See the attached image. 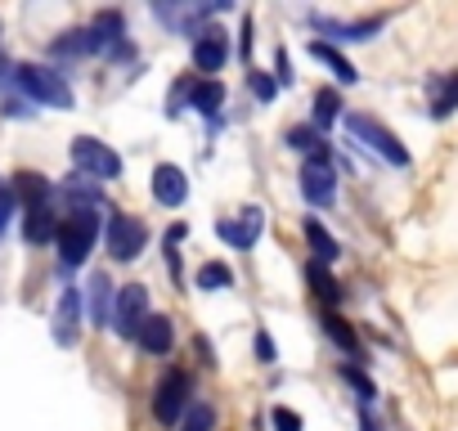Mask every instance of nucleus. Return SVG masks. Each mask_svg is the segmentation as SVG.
I'll use <instances>...</instances> for the list:
<instances>
[{
  "mask_svg": "<svg viewBox=\"0 0 458 431\" xmlns=\"http://www.w3.org/2000/svg\"><path fill=\"white\" fill-rule=\"evenodd\" d=\"M458 113V72H449L445 81H431V117H449Z\"/></svg>",
  "mask_w": 458,
  "mask_h": 431,
  "instance_id": "nucleus-18",
  "label": "nucleus"
},
{
  "mask_svg": "<svg viewBox=\"0 0 458 431\" xmlns=\"http://www.w3.org/2000/svg\"><path fill=\"white\" fill-rule=\"evenodd\" d=\"M324 37H333V41H369L373 32H382V19H360V23H337V19H310Z\"/></svg>",
  "mask_w": 458,
  "mask_h": 431,
  "instance_id": "nucleus-14",
  "label": "nucleus"
},
{
  "mask_svg": "<svg viewBox=\"0 0 458 431\" xmlns=\"http://www.w3.org/2000/svg\"><path fill=\"white\" fill-rule=\"evenodd\" d=\"M108 315H113V283H108V275H95L90 279V319L104 328Z\"/></svg>",
  "mask_w": 458,
  "mask_h": 431,
  "instance_id": "nucleus-19",
  "label": "nucleus"
},
{
  "mask_svg": "<svg viewBox=\"0 0 458 431\" xmlns=\"http://www.w3.org/2000/svg\"><path fill=\"white\" fill-rule=\"evenodd\" d=\"M184 409H189V373L171 368V373H162V382L153 391V418L162 427H175L184 418Z\"/></svg>",
  "mask_w": 458,
  "mask_h": 431,
  "instance_id": "nucleus-4",
  "label": "nucleus"
},
{
  "mask_svg": "<svg viewBox=\"0 0 458 431\" xmlns=\"http://www.w3.org/2000/svg\"><path fill=\"white\" fill-rule=\"evenodd\" d=\"M211 422H216L211 404H189L184 418H180V431H211Z\"/></svg>",
  "mask_w": 458,
  "mask_h": 431,
  "instance_id": "nucleus-25",
  "label": "nucleus"
},
{
  "mask_svg": "<svg viewBox=\"0 0 458 431\" xmlns=\"http://www.w3.org/2000/svg\"><path fill=\"white\" fill-rule=\"evenodd\" d=\"M140 248H144V225L126 211H113L108 216V252H113V261H135Z\"/></svg>",
  "mask_w": 458,
  "mask_h": 431,
  "instance_id": "nucleus-7",
  "label": "nucleus"
},
{
  "mask_svg": "<svg viewBox=\"0 0 458 431\" xmlns=\"http://www.w3.org/2000/svg\"><path fill=\"white\" fill-rule=\"evenodd\" d=\"M153 198H157L162 207H184V198H189V180H184V171L171 166V162H162V166L153 171Z\"/></svg>",
  "mask_w": 458,
  "mask_h": 431,
  "instance_id": "nucleus-11",
  "label": "nucleus"
},
{
  "mask_svg": "<svg viewBox=\"0 0 458 431\" xmlns=\"http://www.w3.org/2000/svg\"><path fill=\"white\" fill-rule=\"evenodd\" d=\"M99 230H104V221H99L90 207H86V211H72L68 221H59V234H55V243H59V261H64L68 270L86 266V257L95 252Z\"/></svg>",
  "mask_w": 458,
  "mask_h": 431,
  "instance_id": "nucleus-1",
  "label": "nucleus"
},
{
  "mask_svg": "<svg viewBox=\"0 0 458 431\" xmlns=\"http://www.w3.org/2000/svg\"><path fill=\"white\" fill-rule=\"evenodd\" d=\"M346 131H351L360 144H369L382 162H391V166H409V148H404L382 122H373V117H364V113H346Z\"/></svg>",
  "mask_w": 458,
  "mask_h": 431,
  "instance_id": "nucleus-2",
  "label": "nucleus"
},
{
  "mask_svg": "<svg viewBox=\"0 0 458 431\" xmlns=\"http://www.w3.org/2000/svg\"><path fill=\"white\" fill-rule=\"evenodd\" d=\"M72 162H77L86 175H99V180H117V175H122V157H117L108 144L90 139V135H77V139H72Z\"/></svg>",
  "mask_w": 458,
  "mask_h": 431,
  "instance_id": "nucleus-6",
  "label": "nucleus"
},
{
  "mask_svg": "<svg viewBox=\"0 0 458 431\" xmlns=\"http://www.w3.org/2000/svg\"><path fill=\"white\" fill-rule=\"evenodd\" d=\"M337 113H342L337 90H319V95H315V126H319V131H328V126L337 122Z\"/></svg>",
  "mask_w": 458,
  "mask_h": 431,
  "instance_id": "nucleus-24",
  "label": "nucleus"
},
{
  "mask_svg": "<svg viewBox=\"0 0 458 431\" xmlns=\"http://www.w3.org/2000/svg\"><path fill=\"white\" fill-rule=\"evenodd\" d=\"M225 59H229L225 32H220V28L198 32V41H193V68H198V72H220V68H225Z\"/></svg>",
  "mask_w": 458,
  "mask_h": 431,
  "instance_id": "nucleus-10",
  "label": "nucleus"
},
{
  "mask_svg": "<svg viewBox=\"0 0 458 431\" xmlns=\"http://www.w3.org/2000/svg\"><path fill=\"white\" fill-rule=\"evenodd\" d=\"M257 359H261V364H275V342H270V333H257Z\"/></svg>",
  "mask_w": 458,
  "mask_h": 431,
  "instance_id": "nucleus-30",
  "label": "nucleus"
},
{
  "mask_svg": "<svg viewBox=\"0 0 458 431\" xmlns=\"http://www.w3.org/2000/svg\"><path fill=\"white\" fill-rule=\"evenodd\" d=\"M301 198L310 207H333V198H337V171H333L328 153H315L301 166Z\"/></svg>",
  "mask_w": 458,
  "mask_h": 431,
  "instance_id": "nucleus-5",
  "label": "nucleus"
},
{
  "mask_svg": "<svg viewBox=\"0 0 458 431\" xmlns=\"http://www.w3.org/2000/svg\"><path fill=\"white\" fill-rule=\"evenodd\" d=\"M23 234H28V243H50V239L59 234V221H55V211H50V202H37V207H28V221H23Z\"/></svg>",
  "mask_w": 458,
  "mask_h": 431,
  "instance_id": "nucleus-15",
  "label": "nucleus"
},
{
  "mask_svg": "<svg viewBox=\"0 0 458 431\" xmlns=\"http://www.w3.org/2000/svg\"><path fill=\"white\" fill-rule=\"evenodd\" d=\"M364 431H377V427H373V418H364Z\"/></svg>",
  "mask_w": 458,
  "mask_h": 431,
  "instance_id": "nucleus-32",
  "label": "nucleus"
},
{
  "mask_svg": "<svg viewBox=\"0 0 458 431\" xmlns=\"http://www.w3.org/2000/svg\"><path fill=\"white\" fill-rule=\"evenodd\" d=\"M270 422H275V431H301V413H293V409H284V404L270 413Z\"/></svg>",
  "mask_w": 458,
  "mask_h": 431,
  "instance_id": "nucleus-29",
  "label": "nucleus"
},
{
  "mask_svg": "<svg viewBox=\"0 0 458 431\" xmlns=\"http://www.w3.org/2000/svg\"><path fill=\"white\" fill-rule=\"evenodd\" d=\"M135 342H140V351H148V355H166V351L175 346V328H171L166 315H148V319L140 324Z\"/></svg>",
  "mask_w": 458,
  "mask_h": 431,
  "instance_id": "nucleus-13",
  "label": "nucleus"
},
{
  "mask_svg": "<svg viewBox=\"0 0 458 431\" xmlns=\"http://www.w3.org/2000/svg\"><path fill=\"white\" fill-rule=\"evenodd\" d=\"M306 275H310V288H315V297H324L328 306H337V301H342V288L333 283L328 266H315V261H310V270H306Z\"/></svg>",
  "mask_w": 458,
  "mask_h": 431,
  "instance_id": "nucleus-23",
  "label": "nucleus"
},
{
  "mask_svg": "<svg viewBox=\"0 0 458 431\" xmlns=\"http://www.w3.org/2000/svg\"><path fill=\"white\" fill-rule=\"evenodd\" d=\"M144 319H148V288H144V283H126V288L117 292L113 324H117V333H122V337H135Z\"/></svg>",
  "mask_w": 458,
  "mask_h": 431,
  "instance_id": "nucleus-8",
  "label": "nucleus"
},
{
  "mask_svg": "<svg viewBox=\"0 0 458 431\" xmlns=\"http://www.w3.org/2000/svg\"><path fill=\"white\" fill-rule=\"evenodd\" d=\"M234 283V270H229L225 261H207L202 270H198V288L202 292H220V288H229Z\"/></svg>",
  "mask_w": 458,
  "mask_h": 431,
  "instance_id": "nucleus-21",
  "label": "nucleus"
},
{
  "mask_svg": "<svg viewBox=\"0 0 458 431\" xmlns=\"http://www.w3.org/2000/svg\"><path fill=\"white\" fill-rule=\"evenodd\" d=\"M77 333H81V292L68 288V292L59 297V310H55V342H59V346H72Z\"/></svg>",
  "mask_w": 458,
  "mask_h": 431,
  "instance_id": "nucleus-12",
  "label": "nucleus"
},
{
  "mask_svg": "<svg viewBox=\"0 0 458 431\" xmlns=\"http://www.w3.org/2000/svg\"><path fill=\"white\" fill-rule=\"evenodd\" d=\"M324 333H328V337H333V342H337L346 355H355V359H360V337L346 328V319H337V315L328 310V315H324Z\"/></svg>",
  "mask_w": 458,
  "mask_h": 431,
  "instance_id": "nucleus-22",
  "label": "nucleus"
},
{
  "mask_svg": "<svg viewBox=\"0 0 458 431\" xmlns=\"http://www.w3.org/2000/svg\"><path fill=\"white\" fill-rule=\"evenodd\" d=\"M288 144L301 148V153H310V148H319V135H315V126H293V131H288ZM319 153H324V148H319Z\"/></svg>",
  "mask_w": 458,
  "mask_h": 431,
  "instance_id": "nucleus-27",
  "label": "nucleus"
},
{
  "mask_svg": "<svg viewBox=\"0 0 458 431\" xmlns=\"http://www.w3.org/2000/svg\"><path fill=\"white\" fill-rule=\"evenodd\" d=\"M19 90L37 104H50V108H72V90L68 81L55 72V68H19Z\"/></svg>",
  "mask_w": 458,
  "mask_h": 431,
  "instance_id": "nucleus-3",
  "label": "nucleus"
},
{
  "mask_svg": "<svg viewBox=\"0 0 458 431\" xmlns=\"http://www.w3.org/2000/svg\"><path fill=\"white\" fill-rule=\"evenodd\" d=\"M189 99H193V108H198V113H207V117H211V113L225 104V86H220V81H198V86L189 90Z\"/></svg>",
  "mask_w": 458,
  "mask_h": 431,
  "instance_id": "nucleus-20",
  "label": "nucleus"
},
{
  "mask_svg": "<svg viewBox=\"0 0 458 431\" xmlns=\"http://www.w3.org/2000/svg\"><path fill=\"white\" fill-rule=\"evenodd\" d=\"M248 86H252V95H257L261 104L275 99V77H266V72H248Z\"/></svg>",
  "mask_w": 458,
  "mask_h": 431,
  "instance_id": "nucleus-28",
  "label": "nucleus"
},
{
  "mask_svg": "<svg viewBox=\"0 0 458 431\" xmlns=\"http://www.w3.org/2000/svg\"><path fill=\"white\" fill-rule=\"evenodd\" d=\"M310 55H315V59H319V63H324V68H328V72L342 81V86H355V81H360V72H355V68H351V63H346V59H342V55L328 46V41H315V46H310Z\"/></svg>",
  "mask_w": 458,
  "mask_h": 431,
  "instance_id": "nucleus-17",
  "label": "nucleus"
},
{
  "mask_svg": "<svg viewBox=\"0 0 458 431\" xmlns=\"http://www.w3.org/2000/svg\"><path fill=\"white\" fill-rule=\"evenodd\" d=\"M301 230H306V243H310V252H315V266H333V261H337V252H342V248H337V239L315 221V216H310V221H306Z\"/></svg>",
  "mask_w": 458,
  "mask_h": 431,
  "instance_id": "nucleus-16",
  "label": "nucleus"
},
{
  "mask_svg": "<svg viewBox=\"0 0 458 431\" xmlns=\"http://www.w3.org/2000/svg\"><path fill=\"white\" fill-rule=\"evenodd\" d=\"M275 68H279V81L288 86V81H293V63H288V55H284V50L275 55Z\"/></svg>",
  "mask_w": 458,
  "mask_h": 431,
  "instance_id": "nucleus-31",
  "label": "nucleus"
},
{
  "mask_svg": "<svg viewBox=\"0 0 458 431\" xmlns=\"http://www.w3.org/2000/svg\"><path fill=\"white\" fill-rule=\"evenodd\" d=\"M261 225H266L261 207H248L239 221H220V239H225V243H234L239 252H248V248L261 239Z\"/></svg>",
  "mask_w": 458,
  "mask_h": 431,
  "instance_id": "nucleus-9",
  "label": "nucleus"
},
{
  "mask_svg": "<svg viewBox=\"0 0 458 431\" xmlns=\"http://www.w3.org/2000/svg\"><path fill=\"white\" fill-rule=\"evenodd\" d=\"M342 377H346V382L360 391V400H373V395H377V386H373V377H369L364 368H355V364H342Z\"/></svg>",
  "mask_w": 458,
  "mask_h": 431,
  "instance_id": "nucleus-26",
  "label": "nucleus"
}]
</instances>
